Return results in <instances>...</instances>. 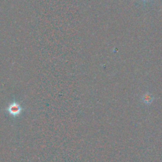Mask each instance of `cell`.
I'll return each mask as SVG.
<instances>
[{
	"mask_svg": "<svg viewBox=\"0 0 162 162\" xmlns=\"http://www.w3.org/2000/svg\"><path fill=\"white\" fill-rule=\"evenodd\" d=\"M153 100H154V97H153V95L149 93H145L142 97L143 102L145 104H146V105L151 104L153 101Z\"/></svg>",
	"mask_w": 162,
	"mask_h": 162,
	"instance_id": "cell-1",
	"label": "cell"
},
{
	"mask_svg": "<svg viewBox=\"0 0 162 162\" xmlns=\"http://www.w3.org/2000/svg\"><path fill=\"white\" fill-rule=\"evenodd\" d=\"M143 1H144V2H146V1H147V0H143Z\"/></svg>",
	"mask_w": 162,
	"mask_h": 162,
	"instance_id": "cell-3",
	"label": "cell"
},
{
	"mask_svg": "<svg viewBox=\"0 0 162 162\" xmlns=\"http://www.w3.org/2000/svg\"><path fill=\"white\" fill-rule=\"evenodd\" d=\"M20 110H21V108H20V107L18 105H16V104H13V105H11L9 108L10 113L14 115L19 114Z\"/></svg>",
	"mask_w": 162,
	"mask_h": 162,
	"instance_id": "cell-2",
	"label": "cell"
}]
</instances>
